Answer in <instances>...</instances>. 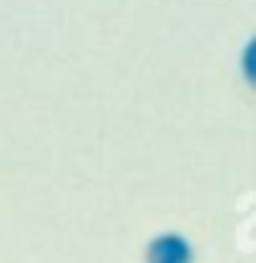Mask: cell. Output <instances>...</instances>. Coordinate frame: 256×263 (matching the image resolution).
<instances>
[{"label":"cell","mask_w":256,"mask_h":263,"mask_svg":"<svg viewBox=\"0 0 256 263\" xmlns=\"http://www.w3.org/2000/svg\"><path fill=\"white\" fill-rule=\"evenodd\" d=\"M240 75H243V82L256 91V36L247 39V46H243V52H240Z\"/></svg>","instance_id":"2"},{"label":"cell","mask_w":256,"mask_h":263,"mask_svg":"<svg viewBox=\"0 0 256 263\" xmlns=\"http://www.w3.org/2000/svg\"><path fill=\"white\" fill-rule=\"evenodd\" d=\"M143 260L146 263H194V247L179 231H159L156 237H149Z\"/></svg>","instance_id":"1"}]
</instances>
